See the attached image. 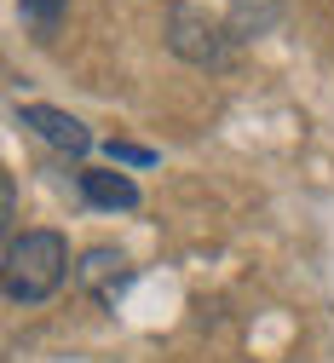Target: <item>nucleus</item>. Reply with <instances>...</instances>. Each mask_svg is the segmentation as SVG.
Here are the masks:
<instances>
[{
	"mask_svg": "<svg viewBox=\"0 0 334 363\" xmlns=\"http://www.w3.org/2000/svg\"><path fill=\"white\" fill-rule=\"evenodd\" d=\"M18 121H23V127H35L52 150H69V156H87V150H92V133H87L75 116L52 110V104H23V110H18Z\"/></svg>",
	"mask_w": 334,
	"mask_h": 363,
	"instance_id": "20e7f679",
	"label": "nucleus"
},
{
	"mask_svg": "<svg viewBox=\"0 0 334 363\" xmlns=\"http://www.w3.org/2000/svg\"><path fill=\"white\" fill-rule=\"evenodd\" d=\"M81 196H87L92 208H110V213L138 208V185H133L127 173H116V167H87V173H81Z\"/></svg>",
	"mask_w": 334,
	"mask_h": 363,
	"instance_id": "39448f33",
	"label": "nucleus"
},
{
	"mask_svg": "<svg viewBox=\"0 0 334 363\" xmlns=\"http://www.w3.org/2000/svg\"><path fill=\"white\" fill-rule=\"evenodd\" d=\"M18 12H23V23H29L40 40H52L58 23H64V12H69V0H18Z\"/></svg>",
	"mask_w": 334,
	"mask_h": 363,
	"instance_id": "423d86ee",
	"label": "nucleus"
},
{
	"mask_svg": "<svg viewBox=\"0 0 334 363\" xmlns=\"http://www.w3.org/2000/svg\"><path fill=\"white\" fill-rule=\"evenodd\" d=\"M104 150H110V162H127V167H150V162H156V150H145V145H127V139H110Z\"/></svg>",
	"mask_w": 334,
	"mask_h": 363,
	"instance_id": "0eeeda50",
	"label": "nucleus"
},
{
	"mask_svg": "<svg viewBox=\"0 0 334 363\" xmlns=\"http://www.w3.org/2000/svg\"><path fill=\"white\" fill-rule=\"evenodd\" d=\"M127 277H133V271H127V259H121L116 248H87L81 265H75V283L99 300V306H116V294L127 289Z\"/></svg>",
	"mask_w": 334,
	"mask_h": 363,
	"instance_id": "7ed1b4c3",
	"label": "nucleus"
},
{
	"mask_svg": "<svg viewBox=\"0 0 334 363\" xmlns=\"http://www.w3.org/2000/svg\"><path fill=\"white\" fill-rule=\"evenodd\" d=\"M167 47L196 64V69H230L236 64V35H225V23H213L196 6H173L167 12Z\"/></svg>",
	"mask_w": 334,
	"mask_h": 363,
	"instance_id": "f03ea898",
	"label": "nucleus"
},
{
	"mask_svg": "<svg viewBox=\"0 0 334 363\" xmlns=\"http://www.w3.org/2000/svg\"><path fill=\"white\" fill-rule=\"evenodd\" d=\"M69 277V248L58 231H23L6 242V300L12 306H40Z\"/></svg>",
	"mask_w": 334,
	"mask_h": 363,
	"instance_id": "f257e3e1",
	"label": "nucleus"
}]
</instances>
